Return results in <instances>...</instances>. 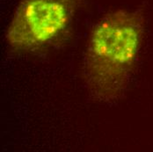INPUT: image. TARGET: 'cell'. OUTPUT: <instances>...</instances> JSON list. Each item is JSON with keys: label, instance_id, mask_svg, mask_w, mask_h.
<instances>
[{"label": "cell", "instance_id": "6da1fadb", "mask_svg": "<svg viewBox=\"0 0 153 152\" xmlns=\"http://www.w3.org/2000/svg\"><path fill=\"white\" fill-rule=\"evenodd\" d=\"M144 33L139 12L117 10L102 17L90 33L83 61V76L96 99H121L134 72Z\"/></svg>", "mask_w": 153, "mask_h": 152}, {"label": "cell", "instance_id": "7a4b0ae2", "mask_svg": "<svg viewBox=\"0 0 153 152\" xmlns=\"http://www.w3.org/2000/svg\"><path fill=\"white\" fill-rule=\"evenodd\" d=\"M80 0H22L5 32V41L19 51L50 44L68 28Z\"/></svg>", "mask_w": 153, "mask_h": 152}]
</instances>
